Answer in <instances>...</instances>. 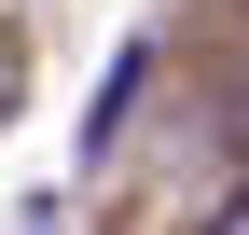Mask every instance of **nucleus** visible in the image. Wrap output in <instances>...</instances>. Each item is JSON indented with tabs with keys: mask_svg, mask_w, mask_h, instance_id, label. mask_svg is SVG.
<instances>
[{
	"mask_svg": "<svg viewBox=\"0 0 249 235\" xmlns=\"http://www.w3.org/2000/svg\"><path fill=\"white\" fill-rule=\"evenodd\" d=\"M0 97H14V55H0Z\"/></svg>",
	"mask_w": 249,
	"mask_h": 235,
	"instance_id": "nucleus-2",
	"label": "nucleus"
},
{
	"mask_svg": "<svg viewBox=\"0 0 249 235\" xmlns=\"http://www.w3.org/2000/svg\"><path fill=\"white\" fill-rule=\"evenodd\" d=\"M208 235H249V194H235V208H222V221H208Z\"/></svg>",
	"mask_w": 249,
	"mask_h": 235,
	"instance_id": "nucleus-1",
	"label": "nucleus"
}]
</instances>
